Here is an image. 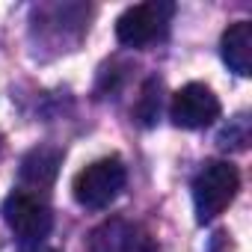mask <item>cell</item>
<instances>
[{
  "mask_svg": "<svg viewBox=\"0 0 252 252\" xmlns=\"http://www.w3.org/2000/svg\"><path fill=\"white\" fill-rule=\"evenodd\" d=\"M220 113H222V104L214 95V89L205 86V83L181 86L172 95V104H169V119L178 128H187V131L208 128V125H214L220 119Z\"/></svg>",
  "mask_w": 252,
  "mask_h": 252,
  "instance_id": "cell-5",
  "label": "cell"
},
{
  "mask_svg": "<svg viewBox=\"0 0 252 252\" xmlns=\"http://www.w3.org/2000/svg\"><path fill=\"white\" fill-rule=\"evenodd\" d=\"M27 252H60V249H54V246H45V243H39V246H33V249H27Z\"/></svg>",
  "mask_w": 252,
  "mask_h": 252,
  "instance_id": "cell-10",
  "label": "cell"
},
{
  "mask_svg": "<svg viewBox=\"0 0 252 252\" xmlns=\"http://www.w3.org/2000/svg\"><path fill=\"white\" fill-rule=\"evenodd\" d=\"M3 220L12 228V234L18 237L24 252L39 246V243H45V237L51 234V225H54L51 208L36 193H27V190H15V193L6 196Z\"/></svg>",
  "mask_w": 252,
  "mask_h": 252,
  "instance_id": "cell-3",
  "label": "cell"
},
{
  "mask_svg": "<svg viewBox=\"0 0 252 252\" xmlns=\"http://www.w3.org/2000/svg\"><path fill=\"white\" fill-rule=\"evenodd\" d=\"M220 54L234 74L249 77L252 74V21L228 24V30L220 39Z\"/></svg>",
  "mask_w": 252,
  "mask_h": 252,
  "instance_id": "cell-7",
  "label": "cell"
},
{
  "mask_svg": "<svg viewBox=\"0 0 252 252\" xmlns=\"http://www.w3.org/2000/svg\"><path fill=\"white\" fill-rule=\"evenodd\" d=\"M134 116L140 119V125L152 128L160 116V80L158 77H149L140 89V98H137V107H134Z\"/></svg>",
  "mask_w": 252,
  "mask_h": 252,
  "instance_id": "cell-9",
  "label": "cell"
},
{
  "mask_svg": "<svg viewBox=\"0 0 252 252\" xmlns=\"http://www.w3.org/2000/svg\"><path fill=\"white\" fill-rule=\"evenodd\" d=\"M240 190V172L228 160H208L196 178H193V208L196 220L205 225L217 220L237 196Z\"/></svg>",
  "mask_w": 252,
  "mask_h": 252,
  "instance_id": "cell-1",
  "label": "cell"
},
{
  "mask_svg": "<svg viewBox=\"0 0 252 252\" xmlns=\"http://www.w3.org/2000/svg\"><path fill=\"white\" fill-rule=\"evenodd\" d=\"M60 163H63V155L57 149H48V146H39L33 149L24 160H21V181L33 190H48L54 181H57V172H60Z\"/></svg>",
  "mask_w": 252,
  "mask_h": 252,
  "instance_id": "cell-8",
  "label": "cell"
},
{
  "mask_svg": "<svg viewBox=\"0 0 252 252\" xmlns=\"http://www.w3.org/2000/svg\"><path fill=\"white\" fill-rule=\"evenodd\" d=\"M125 181H128V169H125L122 158H101L74 175L71 193L77 205L89 211H104L119 199V193L125 190Z\"/></svg>",
  "mask_w": 252,
  "mask_h": 252,
  "instance_id": "cell-2",
  "label": "cell"
},
{
  "mask_svg": "<svg viewBox=\"0 0 252 252\" xmlns=\"http://www.w3.org/2000/svg\"><path fill=\"white\" fill-rule=\"evenodd\" d=\"M89 252H160V249L140 222L113 217L89 234Z\"/></svg>",
  "mask_w": 252,
  "mask_h": 252,
  "instance_id": "cell-6",
  "label": "cell"
},
{
  "mask_svg": "<svg viewBox=\"0 0 252 252\" xmlns=\"http://www.w3.org/2000/svg\"><path fill=\"white\" fill-rule=\"evenodd\" d=\"M169 15H172L169 3H137V6H128L116 21V39L125 48H146L166 30Z\"/></svg>",
  "mask_w": 252,
  "mask_h": 252,
  "instance_id": "cell-4",
  "label": "cell"
}]
</instances>
